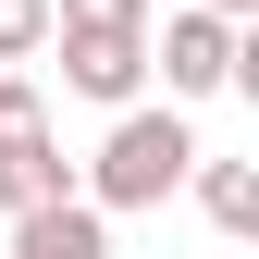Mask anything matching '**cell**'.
I'll return each mask as SVG.
<instances>
[{"mask_svg": "<svg viewBox=\"0 0 259 259\" xmlns=\"http://www.w3.org/2000/svg\"><path fill=\"white\" fill-rule=\"evenodd\" d=\"M0 259H111V222L87 198H37V210H13V247Z\"/></svg>", "mask_w": 259, "mask_h": 259, "instance_id": "277c9868", "label": "cell"}, {"mask_svg": "<svg viewBox=\"0 0 259 259\" xmlns=\"http://www.w3.org/2000/svg\"><path fill=\"white\" fill-rule=\"evenodd\" d=\"M185 185H198V210L222 222V235H259V173L247 160H185Z\"/></svg>", "mask_w": 259, "mask_h": 259, "instance_id": "5b68a950", "label": "cell"}, {"mask_svg": "<svg viewBox=\"0 0 259 259\" xmlns=\"http://www.w3.org/2000/svg\"><path fill=\"white\" fill-rule=\"evenodd\" d=\"M198 13H259V0H198Z\"/></svg>", "mask_w": 259, "mask_h": 259, "instance_id": "9c48e42d", "label": "cell"}, {"mask_svg": "<svg viewBox=\"0 0 259 259\" xmlns=\"http://www.w3.org/2000/svg\"><path fill=\"white\" fill-rule=\"evenodd\" d=\"M185 160H198L185 111H136V99H123V123L99 136V198H87V210H160L185 185Z\"/></svg>", "mask_w": 259, "mask_h": 259, "instance_id": "7a4b0ae2", "label": "cell"}, {"mask_svg": "<svg viewBox=\"0 0 259 259\" xmlns=\"http://www.w3.org/2000/svg\"><path fill=\"white\" fill-rule=\"evenodd\" d=\"M148 62H160L173 99H222V87L247 74V37H235V13H173V25L148 37Z\"/></svg>", "mask_w": 259, "mask_h": 259, "instance_id": "3957f363", "label": "cell"}, {"mask_svg": "<svg viewBox=\"0 0 259 259\" xmlns=\"http://www.w3.org/2000/svg\"><path fill=\"white\" fill-rule=\"evenodd\" d=\"M25 50H50V0H0V62H25Z\"/></svg>", "mask_w": 259, "mask_h": 259, "instance_id": "ba28073f", "label": "cell"}, {"mask_svg": "<svg viewBox=\"0 0 259 259\" xmlns=\"http://www.w3.org/2000/svg\"><path fill=\"white\" fill-rule=\"evenodd\" d=\"M37 198H62V148L25 136V148H0V210H37Z\"/></svg>", "mask_w": 259, "mask_h": 259, "instance_id": "8992f818", "label": "cell"}, {"mask_svg": "<svg viewBox=\"0 0 259 259\" xmlns=\"http://www.w3.org/2000/svg\"><path fill=\"white\" fill-rule=\"evenodd\" d=\"M50 37H62V87L74 99H136L148 87V0H50Z\"/></svg>", "mask_w": 259, "mask_h": 259, "instance_id": "6da1fadb", "label": "cell"}, {"mask_svg": "<svg viewBox=\"0 0 259 259\" xmlns=\"http://www.w3.org/2000/svg\"><path fill=\"white\" fill-rule=\"evenodd\" d=\"M25 136H50V111H37L25 74H0V148H25Z\"/></svg>", "mask_w": 259, "mask_h": 259, "instance_id": "52a82bcc", "label": "cell"}]
</instances>
